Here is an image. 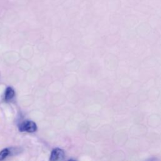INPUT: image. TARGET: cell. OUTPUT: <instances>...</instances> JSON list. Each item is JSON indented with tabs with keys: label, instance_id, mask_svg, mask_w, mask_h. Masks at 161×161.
<instances>
[{
	"label": "cell",
	"instance_id": "cell-1",
	"mask_svg": "<svg viewBox=\"0 0 161 161\" xmlns=\"http://www.w3.org/2000/svg\"><path fill=\"white\" fill-rule=\"evenodd\" d=\"M37 130V125L35 122L30 120H27L22 123L19 126V130L22 132H27L29 133L34 132Z\"/></svg>",
	"mask_w": 161,
	"mask_h": 161
},
{
	"label": "cell",
	"instance_id": "cell-2",
	"mask_svg": "<svg viewBox=\"0 0 161 161\" xmlns=\"http://www.w3.org/2000/svg\"><path fill=\"white\" fill-rule=\"evenodd\" d=\"M64 152L63 150L61 149H55L52 151L50 160H62L64 158Z\"/></svg>",
	"mask_w": 161,
	"mask_h": 161
},
{
	"label": "cell",
	"instance_id": "cell-3",
	"mask_svg": "<svg viewBox=\"0 0 161 161\" xmlns=\"http://www.w3.org/2000/svg\"><path fill=\"white\" fill-rule=\"evenodd\" d=\"M15 95V93L14 89L11 87H8L5 91V100L6 101H9L11 100L14 98Z\"/></svg>",
	"mask_w": 161,
	"mask_h": 161
},
{
	"label": "cell",
	"instance_id": "cell-4",
	"mask_svg": "<svg viewBox=\"0 0 161 161\" xmlns=\"http://www.w3.org/2000/svg\"><path fill=\"white\" fill-rule=\"evenodd\" d=\"M10 154V150L8 149H5L0 152V160H4Z\"/></svg>",
	"mask_w": 161,
	"mask_h": 161
}]
</instances>
